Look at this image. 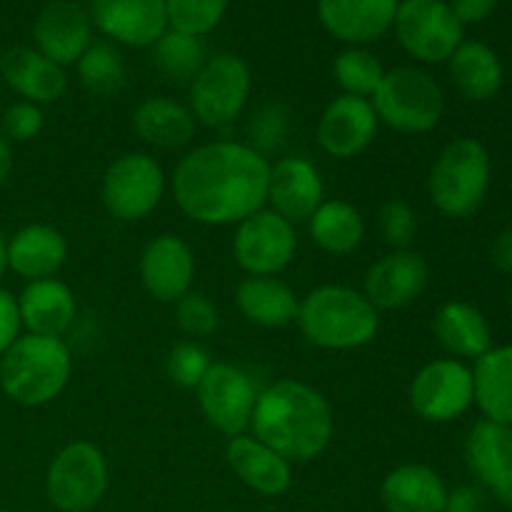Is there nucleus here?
<instances>
[{
	"mask_svg": "<svg viewBox=\"0 0 512 512\" xmlns=\"http://www.w3.org/2000/svg\"><path fill=\"white\" fill-rule=\"evenodd\" d=\"M20 320L30 335L63 338L75 323L78 303L63 280L43 278L30 280L18 298Z\"/></svg>",
	"mask_w": 512,
	"mask_h": 512,
	"instance_id": "obj_22",
	"label": "nucleus"
},
{
	"mask_svg": "<svg viewBox=\"0 0 512 512\" xmlns=\"http://www.w3.org/2000/svg\"><path fill=\"white\" fill-rule=\"evenodd\" d=\"M445 512H485L483 493L475 488H458L455 493H448Z\"/></svg>",
	"mask_w": 512,
	"mask_h": 512,
	"instance_id": "obj_44",
	"label": "nucleus"
},
{
	"mask_svg": "<svg viewBox=\"0 0 512 512\" xmlns=\"http://www.w3.org/2000/svg\"><path fill=\"white\" fill-rule=\"evenodd\" d=\"M23 320H20L18 298L10 290L0 288V355L20 338Z\"/></svg>",
	"mask_w": 512,
	"mask_h": 512,
	"instance_id": "obj_42",
	"label": "nucleus"
},
{
	"mask_svg": "<svg viewBox=\"0 0 512 512\" xmlns=\"http://www.w3.org/2000/svg\"><path fill=\"white\" fill-rule=\"evenodd\" d=\"M433 330L438 343L455 360H478L493 348V330H490L485 313L463 300H450V303L440 305L433 320Z\"/></svg>",
	"mask_w": 512,
	"mask_h": 512,
	"instance_id": "obj_26",
	"label": "nucleus"
},
{
	"mask_svg": "<svg viewBox=\"0 0 512 512\" xmlns=\"http://www.w3.org/2000/svg\"><path fill=\"white\" fill-rule=\"evenodd\" d=\"M310 238L330 255H348L365 238V220L348 200H323L308 220Z\"/></svg>",
	"mask_w": 512,
	"mask_h": 512,
	"instance_id": "obj_32",
	"label": "nucleus"
},
{
	"mask_svg": "<svg viewBox=\"0 0 512 512\" xmlns=\"http://www.w3.org/2000/svg\"><path fill=\"white\" fill-rule=\"evenodd\" d=\"M0 512H10V510H5V508H0Z\"/></svg>",
	"mask_w": 512,
	"mask_h": 512,
	"instance_id": "obj_49",
	"label": "nucleus"
},
{
	"mask_svg": "<svg viewBox=\"0 0 512 512\" xmlns=\"http://www.w3.org/2000/svg\"><path fill=\"white\" fill-rule=\"evenodd\" d=\"M225 460L250 490L268 495V498L288 493L293 485V468L288 460L253 435L230 438L228 448H225Z\"/></svg>",
	"mask_w": 512,
	"mask_h": 512,
	"instance_id": "obj_23",
	"label": "nucleus"
},
{
	"mask_svg": "<svg viewBox=\"0 0 512 512\" xmlns=\"http://www.w3.org/2000/svg\"><path fill=\"white\" fill-rule=\"evenodd\" d=\"M498 0H453L450 8H453L455 18L463 25L468 23H483L490 13L495 10Z\"/></svg>",
	"mask_w": 512,
	"mask_h": 512,
	"instance_id": "obj_43",
	"label": "nucleus"
},
{
	"mask_svg": "<svg viewBox=\"0 0 512 512\" xmlns=\"http://www.w3.org/2000/svg\"><path fill=\"white\" fill-rule=\"evenodd\" d=\"M378 223H380V233H383L385 243L393 245L395 250H408V245L413 243L415 233H418V218H415V210L400 198H393L388 200V203H383Z\"/></svg>",
	"mask_w": 512,
	"mask_h": 512,
	"instance_id": "obj_40",
	"label": "nucleus"
},
{
	"mask_svg": "<svg viewBox=\"0 0 512 512\" xmlns=\"http://www.w3.org/2000/svg\"><path fill=\"white\" fill-rule=\"evenodd\" d=\"M510 313H512V295H510Z\"/></svg>",
	"mask_w": 512,
	"mask_h": 512,
	"instance_id": "obj_48",
	"label": "nucleus"
},
{
	"mask_svg": "<svg viewBox=\"0 0 512 512\" xmlns=\"http://www.w3.org/2000/svg\"><path fill=\"white\" fill-rule=\"evenodd\" d=\"M475 405L485 420L512 428V343L490 348L475 360Z\"/></svg>",
	"mask_w": 512,
	"mask_h": 512,
	"instance_id": "obj_31",
	"label": "nucleus"
},
{
	"mask_svg": "<svg viewBox=\"0 0 512 512\" xmlns=\"http://www.w3.org/2000/svg\"><path fill=\"white\" fill-rule=\"evenodd\" d=\"M450 80L463 98L485 103L495 98L503 85V65L498 53L480 40H463L450 55Z\"/></svg>",
	"mask_w": 512,
	"mask_h": 512,
	"instance_id": "obj_30",
	"label": "nucleus"
},
{
	"mask_svg": "<svg viewBox=\"0 0 512 512\" xmlns=\"http://www.w3.org/2000/svg\"><path fill=\"white\" fill-rule=\"evenodd\" d=\"M195 390L200 410L218 433L228 438L245 435L258 400L253 378L245 370L230 363H213Z\"/></svg>",
	"mask_w": 512,
	"mask_h": 512,
	"instance_id": "obj_13",
	"label": "nucleus"
},
{
	"mask_svg": "<svg viewBox=\"0 0 512 512\" xmlns=\"http://www.w3.org/2000/svg\"><path fill=\"white\" fill-rule=\"evenodd\" d=\"M0 73L20 98L35 105L55 103L68 88L65 68L35 48H10L0 58Z\"/></svg>",
	"mask_w": 512,
	"mask_h": 512,
	"instance_id": "obj_24",
	"label": "nucleus"
},
{
	"mask_svg": "<svg viewBox=\"0 0 512 512\" xmlns=\"http://www.w3.org/2000/svg\"><path fill=\"white\" fill-rule=\"evenodd\" d=\"M195 278V258L190 245L178 235H158L140 255V280L160 303H178L190 293Z\"/></svg>",
	"mask_w": 512,
	"mask_h": 512,
	"instance_id": "obj_18",
	"label": "nucleus"
},
{
	"mask_svg": "<svg viewBox=\"0 0 512 512\" xmlns=\"http://www.w3.org/2000/svg\"><path fill=\"white\" fill-rule=\"evenodd\" d=\"M43 130V110L40 105L20 100L0 115V133L8 143H28Z\"/></svg>",
	"mask_w": 512,
	"mask_h": 512,
	"instance_id": "obj_41",
	"label": "nucleus"
},
{
	"mask_svg": "<svg viewBox=\"0 0 512 512\" xmlns=\"http://www.w3.org/2000/svg\"><path fill=\"white\" fill-rule=\"evenodd\" d=\"M108 490V463L88 440L68 443L50 463L45 493L60 512H90Z\"/></svg>",
	"mask_w": 512,
	"mask_h": 512,
	"instance_id": "obj_8",
	"label": "nucleus"
},
{
	"mask_svg": "<svg viewBox=\"0 0 512 512\" xmlns=\"http://www.w3.org/2000/svg\"><path fill=\"white\" fill-rule=\"evenodd\" d=\"M218 308H215L213 300L203 293H193L175 303V323L190 338H205V335L213 333L218 328Z\"/></svg>",
	"mask_w": 512,
	"mask_h": 512,
	"instance_id": "obj_39",
	"label": "nucleus"
},
{
	"mask_svg": "<svg viewBox=\"0 0 512 512\" xmlns=\"http://www.w3.org/2000/svg\"><path fill=\"white\" fill-rule=\"evenodd\" d=\"M10 173H13V148H10V143L0 133V188L8 183Z\"/></svg>",
	"mask_w": 512,
	"mask_h": 512,
	"instance_id": "obj_46",
	"label": "nucleus"
},
{
	"mask_svg": "<svg viewBox=\"0 0 512 512\" xmlns=\"http://www.w3.org/2000/svg\"><path fill=\"white\" fill-rule=\"evenodd\" d=\"M73 373V358L63 338L20 335L0 355V388L23 408H40L58 398Z\"/></svg>",
	"mask_w": 512,
	"mask_h": 512,
	"instance_id": "obj_4",
	"label": "nucleus"
},
{
	"mask_svg": "<svg viewBox=\"0 0 512 512\" xmlns=\"http://www.w3.org/2000/svg\"><path fill=\"white\" fill-rule=\"evenodd\" d=\"M103 205L120 223H135L153 213L165 195V173L148 153H125L103 175Z\"/></svg>",
	"mask_w": 512,
	"mask_h": 512,
	"instance_id": "obj_9",
	"label": "nucleus"
},
{
	"mask_svg": "<svg viewBox=\"0 0 512 512\" xmlns=\"http://www.w3.org/2000/svg\"><path fill=\"white\" fill-rule=\"evenodd\" d=\"M288 118V110L280 103H268L258 108V113L253 115L248 125L250 148L263 155V158L273 153V150H278L283 145L285 135H288Z\"/></svg>",
	"mask_w": 512,
	"mask_h": 512,
	"instance_id": "obj_38",
	"label": "nucleus"
},
{
	"mask_svg": "<svg viewBox=\"0 0 512 512\" xmlns=\"http://www.w3.org/2000/svg\"><path fill=\"white\" fill-rule=\"evenodd\" d=\"M380 128L373 103L358 95L330 100L318 123V143L330 158L348 160L370 148Z\"/></svg>",
	"mask_w": 512,
	"mask_h": 512,
	"instance_id": "obj_14",
	"label": "nucleus"
},
{
	"mask_svg": "<svg viewBox=\"0 0 512 512\" xmlns=\"http://www.w3.org/2000/svg\"><path fill=\"white\" fill-rule=\"evenodd\" d=\"M380 498L388 512H445L448 488L428 465H400L383 480Z\"/></svg>",
	"mask_w": 512,
	"mask_h": 512,
	"instance_id": "obj_27",
	"label": "nucleus"
},
{
	"mask_svg": "<svg viewBox=\"0 0 512 512\" xmlns=\"http://www.w3.org/2000/svg\"><path fill=\"white\" fill-rule=\"evenodd\" d=\"M80 85L95 98H110L120 93L125 85V63L115 43L108 40H95L90 48L80 55L78 63Z\"/></svg>",
	"mask_w": 512,
	"mask_h": 512,
	"instance_id": "obj_33",
	"label": "nucleus"
},
{
	"mask_svg": "<svg viewBox=\"0 0 512 512\" xmlns=\"http://www.w3.org/2000/svg\"><path fill=\"white\" fill-rule=\"evenodd\" d=\"M268 180V158L245 143L215 140L180 158L170 188L185 218L223 228L263 210L268 203Z\"/></svg>",
	"mask_w": 512,
	"mask_h": 512,
	"instance_id": "obj_1",
	"label": "nucleus"
},
{
	"mask_svg": "<svg viewBox=\"0 0 512 512\" xmlns=\"http://www.w3.org/2000/svg\"><path fill=\"white\" fill-rule=\"evenodd\" d=\"M490 260L503 273H512V228L503 230L490 248Z\"/></svg>",
	"mask_w": 512,
	"mask_h": 512,
	"instance_id": "obj_45",
	"label": "nucleus"
},
{
	"mask_svg": "<svg viewBox=\"0 0 512 512\" xmlns=\"http://www.w3.org/2000/svg\"><path fill=\"white\" fill-rule=\"evenodd\" d=\"M398 5L400 0H318V15L333 38L358 48L393 28Z\"/></svg>",
	"mask_w": 512,
	"mask_h": 512,
	"instance_id": "obj_20",
	"label": "nucleus"
},
{
	"mask_svg": "<svg viewBox=\"0 0 512 512\" xmlns=\"http://www.w3.org/2000/svg\"><path fill=\"white\" fill-rule=\"evenodd\" d=\"M150 50H153L155 68H158L165 78L178 80V83L193 80L205 63L203 40L170 28L150 45Z\"/></svg>",
	"mask_w": 512,
	"mask_h": 512,
	"instance_id": "obj_34",
	"label": "nucleus"
},
{
	"mask_svg": "<svg viewBox=\"0 0 512 512\" xmlns=\"http://www.w3.org/2000/svg\"><path fill=\"white\" fill-rule=\"evenodd\" d=\"M300 333L323 350H355L373 343L380 328L378 310L363 293L345 285H320L298 308Z\"/></svg>",
	"mask_w": 512,
	"mask_h": 512,
	"instance_id": "obj_3",
	"label": "nucleus"
},
{
	"mask_svg": "<svg viewBox=\"0 0 512 512\" xmlns=\"http://www.w3.org/2000/svg\"><path fill=\"white\" fill-rule=\"evenodd\" d=\"M490 153L480 140L458 138L445 145L428 175V193L448 218H468L483 205L490 188Z\"/></svg>",
	"mask_w": 512,
	"mask_h": 512,
	"instance_id": "obj_5",
	"label": "nucleus"
},
{
	"mask_svg": "<svg viewBox=\"0 0 512 512\" xmlns=\"http://www.w3.org/2000/svg\"><path fill=\"white\" fill-rule=\"evenodd\" d=\"M298 238L293 223L275 210H258L240 220L233 238V255L248 275H278L295 258Z\"/></svg>",
	"mask_w": 512,
	"mask_h": 512,
	"instance_id": "obj_12",
	"label": "nucleus"
},
{
	"mask_svg": "<svg viewBox=\"0 0 512 512\" xmlns=\"http://www.w3.org/2000/svg\"><path fill=\"white\" fill-rule=\"evenodd\" d=\"M325 195L323 178L308 158H280L270 165L268 200L288 223H305L320 208Z\"/></svg>",
	"mask_w": 512,
	"mask_h": 512,
	"instance_id": "obj_21",
	"label": "nucleus"
},
{
	"mask_svg": "<svg viewBox=\"0 0 512 512\" xmlns=\"http://www.w3.org/2000/svg\"><path fill=\"white\" fill-rule=\"evenodd\" d=\"M410 405L428 423H453L475 403L473 370L455 358L430 360L410 383Z\"/></svg>",
	"mask_w": 512,
	"mask_h": 512,
	"instance_id": "obj_11",
	"label": "nucleus"
},
{
	"mask_svg": "<svg viewBox=\"0 0 512 512\" xmlns=\"http://www.w3.org/2000/svg\"><path fill=\"white\" fill-rule=\"evenodd\" d=\"M250 68L240 55L215 53L190 80V113L205 128L225 130L243 115L248 105Z\"/></svg>",
	"mask_w": 512,
	"mask_h": 512,
	"instance_id": "obj_7",
	"label": "nucleus"
},
{
	"mask_svg": "<svg viewBox=\"0 0 512 512\" xmlns=\"http://www.w3.org/2000/svg\"><path fill=\"white\" fill-rule=\"evenodd\" d=\"M380 123L403 135L430 133L440 123L445 95L438 80L420 68L388 70L370 98Z\"/></svg>",
	"mask_w": 512,
	"mask_h": 512,
	"instance_id": "obj_6",
	"label": "nucleus"
},
{
	"mask_svg": "<svg viewBox=\"0 0 512 512\" xmlns=\"http://www.w3.org/2000/svg\"><path fill=\"white\" fill-rule=\"evenodd\" d=\"M465 458L498 503L512 508V428L493 420L475 423L465 443Z\"/></svg>",
	"mask_w": 512,
	"mask_h": 512,
	"instance_id": "obj_19",
	"label": "nucleus"
},
{
	"mask_svg": "<svg viewBox=\"0 0 512 512\" xmlns=\"http://www.w3.org/2000/svg\"><path fill=\"white\" fill-rule=\"evenodd\" d=\"M228 10V0H165L168 28L178 33L203 35L213 33Z\"/></svg>",
	"mask_w": 512,
	"mask_h": 512,
	"instance_id": "obj_36",
	"label": "nucleus"
},
{
	"mask_svg": "<svg viewBox=\"0 0 512 512\" xmlns=\"http://www.w3.org/2000/svg\"><path fill=\"white\" fill-rule=\"evenodd\" d=\"M33 38L38 53L65 68L78 63L93 43V20L73 0H53L35 18Z\"/></svg>",
	"mask_w": 512,
	"mask_h": 512,
	"instance_id": "obj_16",
	"label": "nucleus"
},
{
	"mask_svg": "<svg viewBox=\"0 0 512 512\" xmlns=\"http://www.w3.org/2000/svg\"><path fill=\"white\" fill-rule=\"evenodd\" d=\"M5 270H8V243H5V238L0 235V280H3Z\"/></svg>",
	"mask_w": 512,
	"mask_h": 512,
	"instance_id": "obj_47",
	"label": "nucleus"
},
{
	"mask_svg": "<svg viewBox=\"0 0 512 512\" xmlns=\"http://www.w3.org/2000/svg\"><path fill=\"white\" fill-rule=\"evenodd\" d=\"M195 123L190 108L165 95L143 100L133 113L135 135L160 150L185 148L195 138Z\"/></svg>",
	"mask_w": 512,
	"mask_h": 512,
	"instance_id": "obj_29",
	"label": "nucleus"
},
{
	"mask_svg": "<svg viewBox=\"0 0 512 512\" xmlns=\"http://www.w3.org/2000/svg\"><path fill=\"white\" fill-rule=\"evenodd\" d=\"M428 285V265L413 250H393L370 265L363 295L375 310H400L413 305Z\"/></svg>",
	"mask_w": 512,
	"mask_h": 512,
	"instance_id": "obj_17",
	"label": "nucleus"
},
{
	"mask_svg": "<svg viewBox=\"0 0 512 512\" xmlns=\"http://www.w3.org/2000/svg\"><path fill=\"white\" fill-rule=\"evenodd\" d=\"M333 75L345 95H358V98L370 100L378 90L380 80H383L385 68L370 50L348 48L335 58Z\"/></svg>",
	"mask_w": 512,
	"mask_h": 512,
	"instance_id": "obj_35",
	"label": "nucleus"
},
{
	"mask_svg": "<svg viewBox=\"0 0 512 512\" xmlns=\"http://www.w3.org/2000/svg\"><path fill=\"white\" fill-rule=\"evenodd\" d=\"M250 428L253 438L283 455L288 463H308L328 450L335 418L320 390L285 378L258 393Z\"/></svg>",
	"mask_w": 512,
	"mask_h": 512,
	"instance_id": "obj_2",
	"label": "nucleus"
},
{
	"mask_svg": "<svg viewBox=\"0 0 512 512\" xmlns=\"http://www.w3.org/2000/svg\"><path fill=\"white\" fill-rule=\"evenodd\" d=\"M65 260H68V240L53 225H25L8 240V270L28 283L55 278Z\"/></svg>",
	"mask_w": 512,
	"mask_h": 512,
	"instance_id": "obj_25",
	"label": "nucleus"
},
{
	"mask_svg": "<svg viewBox=\"0 0 512 512\" xmlns=\"http://www.w3.org/2000/svg\"><path fill=\"white\" fill-rule=\"evenodd\" d=\"M90 20L108 40L150 48L168 30L165 0H93Z\"/></svg>",
	"mask_w": 512,
	"mask_h": 512,
	"instance_id": "obj_15",
	"label": "nucleus"
},
{
	"mask_svg": "<svg viewBox=\"0 0 512 512\" xmlns=\"http://www.w3.org/2000/svg\"><path fill=\"white\" fill-rule=\"evenodd\" d=\"M210 365H213V360H210V355L198 343L183 340V343H178L170 350L165 370H168V378L175 385H180L185 390H195L200 385V380L205 378V373L210 370Z\"/></svg>",
	"mask_w": 512,
	"mask_h": 512,
	"instance_id": "obj_37",
	"label": "nucleus"
},
{
	"mask_svg": "<svg viewBox=\"0 0 512 512\" xmlns=\"http://www.w3.org/2000/svg\"><path fill=\"white\" fill-rule=\"evenodd\" d=\"M393 28L405 53L420 63H445L463 43V23L445 0H403Z\"/></svg>",
	"mask_w": 512,
	"mask_h": 512,
	"instance_id": "obj_10",
	"label": "nucleus"
},
{
	"mask_svg": "<svg viewBox=\"0 0 512 512\" xmlns=\"http://www.w3.org/2000/svg\"><path fill=\"white\" fill-rule=\"evenodd\" d=\"M238 310L260 328H285L298 318L300 300L275 275H248L235 288Z\"/></svg>",
	"mask_w": 512,
	"mask_h": 512,
	"instance_id": "obj_28",
	"label": "nucleus"
}]
</instances>
